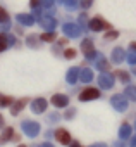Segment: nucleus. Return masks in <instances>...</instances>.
I'll return each instance as SVG.
<instances>
[{
    "instance_id": "obj_1",
    "label": "nucleus",
    "mask_w": 136,
    "mask_h": 147,
    "mask_svg": "<svg viewBox=\"0 0 136 147\" xmlns=\"http://www.w3.org/2000/svg\"><path fill=\"white\" fill-rule=\"evenodd\" d=\"M55 138H57L60 144H64V145H67V144L71 142V137H69V133H67L65 130H62V128L55 131Z\"/></svg>"
},
{
    "instance_id": "obj_2",
    "label": "nucleus",
    "mask_w": 136,
    "mask_h": 147,
    "mask_svg": "<svg viewBox=\"0 0 136 147\" xmlns=\"http://www.w3.org/2000/svg\"><path fill=\"white\" fill-rule=\"evenodd\" d=\"M98 95H100V92H98V90L90 88V90H85V94H81V95H79V99H81V100H86V99H95V97H98Z\"/></svg>"
},
{
    "instance_id": "obj_3",
    "label": "nucleus",
    "mask_w": 136,
    "mask_h": 147,
    "mask_svg": "<svg viewBox=\"0 0 136 147\" xmlns=\"http://www.w3.org/2000/svg\"><path fill=\"white\" fill-rule=\"evenodd\" d=\"M91 28H93V30H100V28H107V24L98 18V19H93V21H91Z\"/></svg>"
},
{
    "instance_id": "obj_4",
    "label": "nucleus",
    "mask_w": 136,
    "mask_h": 147,
    "mask_svg": "<svg viewBox=\"0 0 136 147\" xmlns=\"http://www.w3.org/2000/svg\"><path fill=\"white\" fill-rule=\"evenodd\" d=\"M0 21H2V23H7L9 21V16H7V12L2 7H0Z\"/></svg>"
},
{
    "instance_id": "obj_5",
    "label": "nucleus",
    "mask_w": 136,
    "mask_h": 147,
    "mask_svg": "<svg viewBox=\"0 0 136 147\" xmlns=\"http://www.w3.org/2000/svg\"><path fill=\"white\" fill-rule=\"evenodd\" d=\"M45 106H47V102H45V100H36V107H35V111H43V109H45Z\"/></svg>"
},
{
    "instance_id": "obj_6",
    "label": "nucleus",
    "mask_w": 136,
    "mask_h": 147,
    "mask_svg": "<svg viewBox=\"0 0 136 147\" xmlns=\"http://www.w3.org/2000/svg\"><path fill=\"white\" fill-rule=\"evenodd\" d=\"M9 104H12L11 97H0V106H9Z\"/></svg>"
},
{
    "instance_id": "obj_7",
    "label": "nucleus",
    "mask_w": 136,
    "mask_h": 147,
    "mask_svg": "<svg viewBox=\"0 0 136 147\" xmlns=\"http://www.w3.org/2000/svg\"><path fill=\"white\" fill-rule=\"evenodd\" d=\"M7 45V36L5 35H0V50H4Z\"/></svg>"
},
{
    "instance_id": "obj_8",
    "label": "nucleus",
    "mask_w": 136,
    "mask_h": 147,
    "mask_svg": "<svg viewBox=\"0 0 136 147\" xmlns=\"http://www.w3.org/2000/svg\"><path fill=\"white\" fill-rule=\"evenodd\" d=\"M11 137H12V128H7V130H5V135L2 137V140H0V142H5V140H9Z\"/></svg>"
},
{
    "instance_id": "obj_9",
    "label": "nucleus",
    "mask_w": 136,
    "mask_h": 147,
    "mask_svg": "<svg viewBox=\"0 0 136 147\" xmlns=\"http://www.w3.org/2000/svg\"><path fill=\"white\" fill-rule=\"evenodd\" d=\"M117 75L121 76V80H122V82H127V80H129V76H127V73H122V71H119Z\"/></svg>"
},
{
    "instance_id": "obj_10",
    "label": "nucleus",
    "mask_w": 136,
    "mask_h": 147,
    "mask_svg": "<svg viewBox=\"0 0 136 147\" xmlns=\"http://www.w3.org/2000/svg\"><path fill=\"white\" fill-rule=\"evenodd\" d=\"M53 104H60V106H64L65 100H64L62 97H53Z\"/></svg>"
},
{
    "instance_id": "obj_11",
    "label": "nucleus",
    "mask_w": 136,
    "mask_h": 147,
    "mask_svg": "<svg viewBox=\"0 0 136 147\" xmlns=\"http://www.w3.org/2000/svg\"><path fill=\"white\" fill-rule=\"evenodd\" d=\"M74 55H76V54H74L73 50H67V52H65V57H74Z\"/></svg>"
},
{
    "instance_id": "obj_12",
    "label": "nucleus",
    "mask_w": 136,
    "mask_h": 147,
    "mask_svg": "<svg viewBox=\"0 0 136 147\" xmlns=\"http://www.w3.org/2000/svg\"><path fill=\"white\" fill-rule=\"evenodd\" d=\"M117 36V33L115 31H112V33H107V38H115Z\"/></svg>"
},
{
    "instance_id": "obj_13",
    "label": "nucleus",
    "mask_w": 136,
    "mask_h": 147,
    "mask_svg": "<svg viewBox=\"0 0 136 147\" xmlns=\"http://www.w3.org/2000/svg\"><path fill=\"white\" fill-rule=\"evenodd\" d=\"M43 40H47V42H50V40H53V36H52V35H43Z\"/></svg>"
},
{
    "instance_id": "obj_14",
    "label": "nucleus",
    "mask_w": 136,
    "mask_h": 147,
    "mask_svg": "<svg viewBox=\"0 0 136 147\" xmlns=\"http://www.w3.org/2000/svg\"><path fill=\"white\" fill-rule=\"evenodd\" d=\"M2 123H4V118H2V114H0V126H2Z\"/></svg>"
},
{
    "instance_id": "obj_15",
    "label": "nucleus",
    "mask_w": 136,
    "mask_h": 147,
    "mask_svg": "<svg viewBox=\"0 0 136 147\" xmlns=\"http://www.w3.org/2000/svg\"><path fill=\"white\" fill-rule=\"evenodd\" d=\"M131 47H133V49H134V50H136V43H131Z\"/></svg>"
},
{
    "instance_id": "obj_16",
    "label": "nucleus",
    "mask_w": 136,
    "mask_h": 147,
    "mask_svg": "<svg viewBox=\"0 0 136 147\" xmlns=\"http://www.w3.org/2000/svg\"><path fill=\"white\" fill-rule=\"evenodd\" d=\"M73 147H79V145H78V144H73Z\"/></svg>"
}]
</instances>
